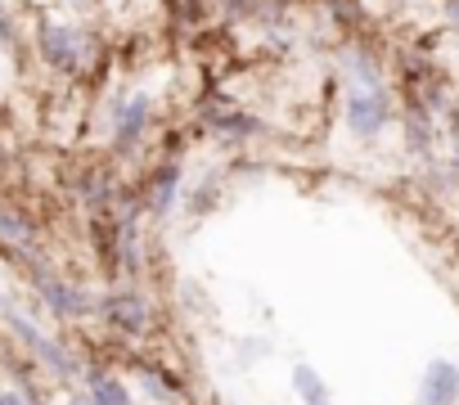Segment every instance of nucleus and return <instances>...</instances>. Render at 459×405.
I'll return each mask as SVG.
<instances>
[{
	"mask_svg": "<svg viewBox=\"0 0 459 405\" xmlns=\"http://www.w3.org/2000/svg\"><path fill=\"white\" fill-rule=\"evenodd\" d=\"M108 315L122 324V329H144V306L135 297H113L108 302Z\"/></svg>",
	"mask_w": 459,
	"mask_h": 405,
	"instance_id": "nucleus-5",
	"label": "nucleus"
},
{
	"mask_svg": "<svg viewBox=\"0 0 459 405\" xmlns=\"http://www.w3.org/2000/svg\"><path fill=\"white\" fill-rule=\"evenodd\" d=\"M91 401H95V405H131L126 387H122V383H113V378H95V392H91Z\"/></svg>",
	"mask_w": 459,
	"mask_h": 405,
	"instance_id": "nucleus-6",
	"label": "nucleus"
},
{
	"mask_svg": "<svg viewBox=\"0 0 459 405\" xmlns=\"http://www.w3.org/2000/svg\"><path fill=\"white\" fill-rule=\"evenodd\" d=\"M41 46H46L50 64H59V68H68V64L77 59V41H73V28H46V32H41Z\"/></svg>",
	"mask_w": 459,
	"mask_h": 405,
	"instance_id": "nucleus-3",
	"label": "nucleus"
},
{
	"mask_svg": "<svg viewBox=\"0 0 459 405\" xmlns=\"http://www.w3.org/2000/svg\"><path fill=\"white\" fill-rule=\"evenodd\" d=\"M293 383H298V396L307 405H329V392H325V383H320V374L311 365H298L293 369Z\"/></svg>",
	"mask_w": 459,
	"mask_h": 405,
	"instance_id": "nucleus-4",
	"label": "nucleus"
},
{
	"mask_svg": "<svg viewBox=\"0 0 459 405\" xmlns=\"http://www.w3.org/2000/svg\"><path fill=\"white\" fill-rule=\"evenodd\" d=\"M383 122H387V99H383V86H365V90H356V95H351V131L374 135Z\"/></svg>",
	"mask_w": 459,
	"mask_h": 405,
	"instance_id": "nucleus-2",
	"label": "nucleus"
},
{
	"mask_svg": "<svg viewBox=\"0 0 459 405\" xmlns=\"http://www.w3.org/2000/svg\"><path fill=\"white\" fill-rule=\"evenodd\" d=\"M450 14H455V19H459V0H450Z\"/></svg>",
	"mask_w": 459,
	"mask_h": 405,
	"instance_id": "nucleus-9",
	"label": "nucleus"
},
{
	"mask_svg": "<svg viewBox=\"0 0 459 405\" xmlns=\"http://www.w3.org/2000/svg\"><path fill=\"white\" fill-rule=\"evenodd\" d=\"M459 401V369L450 360H432L423 374V396L419 405H455Z\"/></svg>",
	"mask_w": 459,
	"mask_h": 405,
	"instance_id": "nucleus-1",
	"label": "nucleus"
},
{
	"mask_svg": "<svg viewBox=\"0 0 459 405\" xmlns=\"http://www.w3.org/2000/svg\"><path fill=\"white\" fill-rule=\"evenodd\" d=\"M144 117H149V99H144V95H140V99H135V104H131V113H126V117H122V140H131V135H135V126H140V122H144Z\"/></svg>",
	"mask_w": 459,
	"mask_h": 405,
	"instance_id": "nucleus-7",
	"label": "nucleus"
},
{
	"mask_svg": "<svg viewBox=\"0 0 459 405\" xmlns=\"http://www.w3.org/2000/svg\"><path fill=\"white\" fill-rule=\"evenodd\" d=\"M73 405H95V401H86V396H77V401H73Z\"/></svg>",
	"mask_w": 459,
	"mask_h": 405,
	"instance_id": "nucleus-10",
	"label": "nucleus"
},
{
	"mask_svg": "<svg viewBox=\"0 0 459 405\" xmlns=\"http://www.w3.org/2000/svg\"><path fill=\"white\" fill-rule=\"evenodd\" d=\"M0 405H23L19 396H0Z\"/></svg>",
	"mask_w": 459,
	"mask_h": 405,
	"instance_id": "nucleus-8",
	"label": "nucleus"
}]
</instances>
